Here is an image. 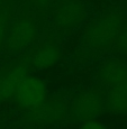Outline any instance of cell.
I'll return each instance as SVG.
<instances>
[{
    "mask_svg": "<svg viewBox=\"0 0 127 129\" xmlns=\"http://www.w3.org/2000/svg\"><path fill=\"white\" fill-rule=\"evenodd\" d=\"M4 2H5V0H0V7L4 5Z\"/></svg>",
    "mask_w": 127,
    "mask_h": 129,
    "instance_id": "cell-14",
    "label": "cell"
},
{
    "mask_svg": "<svg viewBox=\"0 0 127 129\" xmlns=\"http://www.w3.org/2000/svg\"><path fill=\"white\" fill-rule=\"evenodd\" d=\"M53 0H31V2L33 4L35 8L39 9V10H45L49 7V5L52 4Z\"/></svg>",
    "mask_w": 127,
    "mask_h": 129,
    "instance_id": "cell-13",
    "label": "cell"
},
{
    "mask_svg": "<svg viewBox=\"0 0 127 129\" xmlns=\"http://www.w3.org/2000/svg\"><path fill=\"white\" fill-rule=\"evenodd\" d=\"M115 45L121 54L127 56V27H124L120 30V33L118 34Z\"/></svg>",
    "mask_w": 127,
    "mask_h": 129,
    "instance_id": "cell-11",
    "label": "cell"
},
{
    "mask_svg": "<svg viewBox=\"0 0 127 129\" xmlns=\"http://www.w3.org/2000/svg\"><path fill=\"white\" fill-rule=\"evenodd\" d=\"M39 38L37 21L29 15L18 16L10 23L5 41V49L10 53L27 51Z\"/></svg>",
    "mask_w": 127,
    "mask_h": 129,
    "instance_id": "cell-3",
    "label": "cell"
},
{
    "mask_svg": "<svg viewBox=\"0 0 127 129\" xmlns=\"http://www.w3.org/2000/svg\"><path fill=\"white\" fill-rule=\"evenodd\" d=\"M61 56V45L54 37H39L36 43L27 49L23 62L29 70L43 71L55 65Z\"/></svg>",
    "mask_w": 127,
    "mask_h": 129,
    "instance_id": "cell-5",
    "label": "cell"
},
{
    "mask_svg": "<svg viewBox=\"0 0 127 129\" xmlns=\"http://www.w3.org/2000/svg\"><path fill=\"white\" fill-rule=\"evenodd\" d=\"M87 17L83 0H58L53 10V23L62 31H72L82 25Z\"/></svg>",
    "mask_w": 127,
    "mask_h": 129,
    "instance_id": "cell-8",
    "label": "cell"
},
{
    "mask_svg": "<svg viewBox=\"0 0 127 129\" xmlns=\"http://www.w3.org/2000/svg\"><path fill=\"white\" fill-rule=\"evenodd\" d=\"M11 7L2 5L0 7V49L4 47L6 36L11 23Z\"/></svg>",
    "mask_w": 127,
    "mask_h": 129,
    "instance_id": "cell-10",
    "label": "cell"
},
{
    "mask_svg": "<svg viewBox=\"0 0 127 129\" xmlns=\"http://www.w3.org/2000/svg\"><path fill=\"white\" fill-rule=\"evenodd\" d=\"M124 28L123 16L118 12L108 11L97 16L83 29L82 42L92 52H105L109 49Z\"/></svg>",
    "mask_w": 127,
    "mask_h": 129,
    "instance_id": "cell-2",
    "label": "cell"
},
{
    "mask_svg": "<svg viewBox=\"0 0 127 129\" xmlns=\"http://www.w3.org/2000/svg\"><path fill=\"white\" fill-rule=\"evenodd\" d=\"M106 110L116 116L127 115V64L119 59L105 61L98 70Z\"/></svg>",
    "mask_w": 127,
    "mask_h": 129,
    "instance_id": "cell-1",
    "label": "cell"
},
{
    "mask_svg": "<svg viewBox=\"0 0 127 129\" xmlns=\"http://www.w3.org/2000/svg\"><path fill=\"white\" fill-rule=\"evenodd\" d=\"M29 122L36 126L48 127L63 122L69 117V103L62 96H47L36 108L26 112Z\"/></svg>",
    "mask_w": 127,
    "mask_h": 129,
    "instance_id": "cell-6",
    "label": "cell"
},
{
    "mask_svg": "<svg viewBox=\"0 0 127 129\" xmlns=\"http://www.w3.org/2000/svg\"><path fill=\"white\" fill-rule=\"evenodd\" d=\"M105 110V94L103 90L98 89L82 91L69 103V117L79 123L96 120Z\"/></svg>",
    "mask_w": 127,
    "mask_h": 129,
    "instance_id": "cell-4",
    "label": "cell"
},
{
    "mask_svg": "<svg viewBox=\"0 0 127 129\" xmlns=\"http://www.w3.org/2000/svg\"><path fill=\"white\" fill-rule=\"evenodd\" d=\"M29 74V69L24 62L0 68V106L14 98L19 82Z\"/></svg>",
    "mask_w": 127,
    "mask_h": 129,
    "instance_id": "cell-9",
    "label": "cell"
},
{
    "mask_svg": "<svg viewBox=\"0 0 127 129\" xmlns=\"http://www.w3.org/2000/svg\"><path fill=\"white\" fill-rule=\"evenodd\" d=\"M78 129H107V127L99 120H90L82 122Z\"/></svg>",
    "mask_w": 127,
    "mask_h": 129,
    "instance_id": "cell-12",
    "label": "cell"
},
{
    "mask_svg": "<svg viewBox=\"0 0 127 129\" xmlns=\"http://www.w3.org/2000/svg\"><path fill=\"white\" fill-rule=\"evenodd\" d=\"M48 96L46 83L41 78L27 74L19 82L14 94V102L21 111L32 110Z\"/></svg>",
    "mask_w": 127,
    "mask_h": 129,
    "instance_id": "cell-7",
    "label": "cell"
}]
</instances>
